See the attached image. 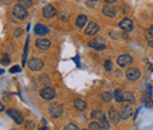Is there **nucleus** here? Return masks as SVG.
Wrapping results in <instances>:
<instances>
[{"label": "nucleus", "instance_id": "4c0bfd02", "mask_svg": "<svg viewBox=\"0 0 153 130\" xmlns=\"http://www.w3.org/2000/svg\"><path fill=\"white\" fill-rule=\"evenodd\" d=\"M92 1H98V0H92Z\"/></svg>", "mask_w": 153, "mask_h": 130}, {"label": "nucleus", "instance_id": "423d86ee", "mask_svg": "<svg viewBox=\"0 0 153 130\" xmlns=\"http://www.w3.org/2000/svg\"><path fill=\"white\" fill-rule=\"evenodd\" d=\"M132 63H133V58L130 55H121V56H119L117 58V64L120 68H126Z\"/></svg>", "mask_w": 153, "mask_h": 130}, {"label": "nucleus", "instance_id": "412c9836", "mask_svg": "<svg viewBox=\"0 0 153 130\" xmlns=\"http://www.w3.org/2000/svg\"><path fill=\"white\" fill-rule=\"evenodd\" d=\"M91 116H92V118H93V119L100 121V119L105 116V113L101 111V110H94V111L92 112V115H91Z\"/></svg>", "mask_w": 153, "mask_h": 130}, {"label": "nucleus", "instance_id": "c85d7f7f", "mask_svg": "<svg viewBox=\"0 0 153 130\" xmlns=\"http://www.w3.org/2000/svg\"><path fill=\"white\" fill-rule=\"evenodd\" d=\"M104 66H105V70H106V71H111V70H112V63H111V60H110V59L105 60Z\"/></svg>", "mask_w": 153, "mask_h": 130}, {"label": "nucleus", "instance_id": "9b49d317", "mask_svg": "<svg viewBox=\"0 0 153 130\" xmlns=\"http://www.w3.org/2000/svg\"><path fill=\"white\" fill-rule=\"evenodd\" d=\"M119 113H120V117L123 118V119H128L131 116H132V113H133V110H132V108L130 107V105H123L120 109H119Z\"/></svg>", "mask_w": 153, "mask_h": 130}, {"label": "nucleus", "instance_id": "72a5a7b5", "mask_svg": "<svg viewBox=\"0 0 153 130\" xmlns=\"http://www.w3.org/2000/svg\"><path fill=\"white\" fill-rule=\"evenodd\" d=\"M105 1H106L107 4H112V2H115L117 0H105Z\"/></svg>", "mask_w": 153, "mask_h": 130}, {"label": "nucleus", "instance_id": "a211bd4d", "mask_svg": "<svg viewBox=\"0 0 153 130\" xmlns=\"http://www.w3.org/2000/svg\"><path fill=\"white\" fill-rule=\"evenodd\" d=\"M86 23H87V16H85V14H79V16L76 17V27L81 29L82 26L86 25Z\"/></svg>", "mask_w": 153, "mask_h": 130}, {"label": "nucleus", "instance_id": "cd10ccee", "mask_svg": "<svg viewBox=\"0 0 153 130\" xmlns=\"http://www.w3.org/2000/svg\"><path fill=\"white\" fill-rule=\"evenodd\" d=\"M1 64H2V65H7V64H10V56H8L7 53H5V55L2 56Z\"/></svg>", "mask_w": 153, "mask_h": 130}, {"label": "nucleus", "instance_id": "58836bf2", "mask_svg": "<svg viewBox=\"0 0 153 130\" xmlns=\"http://www.w3.org/2000/svg\"><path fill=\"white\" fill-rule=\"evenodd\" d=\"M82 130H90V129H82Z\"/></svg>", "mask_w": 153, "mask_h": 130}, {"label": "nucleus", "instance_id": "f257e3e1", "mask_svg": "<svg viewBox=\"0 0 153 130\" xmlns=\"http://www.w3.org/2000/svg\"><path fill=\"white\" fill-rule=\"evenodd\" d=\"M12 13H13V16L16 17L17 19H19V20H24V19H26L28 17V12H27V10L25 8V7H22L21 5H14V7L12 8Z\"/></svg>", "mask_w": 153, "mask_h": 130}, {"label": "nucleus", "instance_id": "2f4dec72", "mask_svg": "<svg viewBox=\"0 0 153 130\" xmlns=\"http://www.w3.org/2000/svg\"><path fill=\"white\" fill-rule=\"evenodd\" d=\"M26 129L27 130H33L34 129V122L33 121H28L26 124Z\"/></svg>", "mask_w": 153, "mask_h": 130}, {"label": "nucleus", "instance_id": "2eb2a0df", "mask_svg": "<svg viewBox=\"0 0 153 130\" xmlns=\"http://www.w3.org/2000/svg\"><path fill=\"white\" fill-rule=\"evenodd\" d=\"M102 13L106 16V17H110V18H113L117 14V8L113 6H110V5H106L102 7Z\"/></svg>", "mask_w": 153, "mask_h": 130}, {"label": "nucleus", "instance_id": "f704fd0d", "mask_svg": "<svg viewBox=\"0 0 153 130\" xmlns=\"http://www.w3.org/2000/svg\"><path fill=\"white\" fill-rule=\"evenodd\" d=\"M149 46H150V47H153V39L149 41Z\"/></svg>", "mask_w": 153, "mask_h": 130}, {"label": "nucleus", "instance_id": "bb28decb", "mask_svg": "<svg viewBox=\"0 0 153 130\" xmlns=\"http://www.w3.org/2000/svg\"><path fill=\"white\" fill-rule=\"evenodd\" d=\"M145 36H146V38H147V39L152 40V39H153V25H152V26H150V27L146 30Z\"/></svg>", "mask_w": 153, "mask_h": 130}, {"label": "nucleus", "instance_id": "9d476101", "mask_svg": "<svg viewBox=\"0 0 153 130\" xmlns=\"http://www.w3.org/2000/svg\"><path fill=\"white\" fill-rule=\"evenodd\" d=\"M119 27L125 32H131L133 30V21L130 18H124L119 23Z\"/></svg>", "mask_w": 153, "mask_h": 130}, {"label": "nucleus", "instance_id": "dca6fc26", "mask_svg": "<svg viewBox=\"0 0 153 130\" xmlns=\"http://www.w3.org/2000/svg\"><path fill=\"white\" fill-rule=\"evenodd\" d=\"M34 33L37 36H45L46 33H48V29L44 24H37L34 26Z\"/></svg>", "mask_w": 153, "mask_h": 130}, {"label": "nucleus", "instance_id": "f3484780", "mask_svg": "<svg viewBox=\"0 0 153 130\" xmlns=\"http://www.w3.org/2000/svg\"><path fill=\"white\" fill-rule=\"evenodd\" d=\"M73 104H74V108H76L78 111H84V110L86 109V102H84V101L80 99V98L74 99Z\"/></svg>", "mask_w": 153, "mask_h": 130}, {"label": "nucleus", "instance_id": "e433bc0d", "mask_svg": "<svg viewBox=\"0 0 153 130\" xmlns=\"http://www.w3.org/2000/svg\"><path fill=\"white\" fill-rule=\"evenodd\" d=\"M39 130H48V128H47V127H41Z\"/></svg>", "mask_w": 153, "mask_h": 130}, {"label": "nucleus", "instance_id": "6ab92c4d", "mask_svg": "<svg viewBox=\"0 0 153 130\" xmlns=\"http://www.w3.org/2000/svg\"><path fill=\"white\" fill-rule=\"evenodd\" d=\"M124 102L133 104V103H135V98H134V96L132 93L127 91V92H124Z\"/></svg>", "mask_w": 153, "mask_h": 130}, {"label": "nucleus", "instance_id": "39448f33", "mask_svg": "<svg viewBox=\"0 0 153 130\" xmlns=\"http://www.w3.org/2000/svg\"><path fill=\"white\" fill-rule=\"evenodd\" d=\"M56 95H57L56 89H53L51 86H46V88H44V89L40 90V97L44 98V99H46V101L53 99L56 97Z\"/></svg>", "mask_w": 153, "mask_h": 130}, {"label": "nucleus", "instance_id": "a878e982", "mask_svg": "<svg viewBox=\"0 0 153 130\" xmlns=\"http://www.w3.org/2000/svg\"><path fill=\"white\" fill-rule=\"evenodd\" d=\"M101 98H102L104 102H110L111 98H112V95L108 92V91H105V92L101 93Z\"/></svg>", "mask_w": 153, "mask_h": 130}, {"label": "nucleus", "instance_id": "ddd939ff", "mask_svg": "<svg viewBox=\"0 0 153 130\" xmlns=\"http://www.w3.org/2000/svg\"><path fill=\"white\" fill-rule=\"evenodd\" d=\"M98 31H99V25L94 21H91L88 24V26L85 29V35L86 36H94V35H97Z\"/></svg>", "mask_w": 153, "mask_h": 130}, {"label": "nucleus", "instance_id": "1a4fd4ad", "mask_svg": "<svg viewBox=\"0 0 153 130\" xmlns=\"http://www.w3.org/2000/svg\"><path fill=\"white\" fill-rule=\"evenodd\" d=\"M42 14H44V17H45L46 19H51L57 14V10H56V7H54L53 5L48 4V5H46V6L44 7V10H42Z\"/></svg>", "mask_w": 153, "mask_h": 130}, {"label": "nucleus", "instance_id": "4be33fe9", "mask_svg": "<svg viewBox=\"0 0 153 130\" xmlns=\"http://www.w3.org/2000/svg\"><path fill=\"white\" fill-rule=\"evenodd\" d=\"M28 43H30V37L26 38V44H25V51L22 55V65L26 64V59H27V51H28Z\"/></svg>", "mask_w": 153, "mask_h": 130}, {"label": "nucleus", "instance_id": "0eeeda50", "mask_svg": "<svg viewBox=\"0 0 153 130\" xmlns=\"http://www.w3.org/2000/svg\"><path fill=\"white\" fill-rule=\"evenodd\" d=\"M7 115L17 123V124H22L24 123V115L18 110H13V109H10L7 110Z\"/></svg>", "mask_w": 153, "mask_h": 130}, {"label": "nucleus", "instance_id": "f8f14e48", "mask_svg": "<svg viewBox=\"0 0 153 130\" xmlns=\"http://www.w3.org/2000/svg\"><path fill=\"white\" fill-rule=\"evenodd\" d=\"M36 46L39 50H48L51 47V41L45 38H39L36 40Z\"/></svg>", "mask_w": 153, "mask_h": 130}, {"label": "nucleus", "instance_id": "7ed1b4c3", "mask_svg": "<svg viewBox=\"0 0 153 130\" xmlns=\"http://www.w3.org/2000/svg\"><path fill=\"white\" fill-rule=\"evenodd\" d=\"M88 46L94 50H104L106 49V41L102 37H97L88 41Z\"/></svg>", "mask_w": 153, "mask_h": 130}, {"label": "nucleus", "instance_id": "c9c22d12", "mask_svg": "<svg viewBox=\"0 0 153 130\" xmlns=\"http://www.w3.org/2000/svg\"><path fill=\"white\" fill-rule=\"evenodd\" d=\"M0 110H1V111H5V107H4L2 103H1V105H0Z\"/></svg>", "mask_w": 153, "mask_h": 130}, {"label": "nucleus", "instance_id": "b1692460", "mask_svg": "<svg viewBox=\"0 0 153 130\" xmlns=\"http://www.w3.org/2000/svg\"><path fill=\"white\" fill-rule=\"evenodd\" d=\"M18 2H19V5H21L22 7H25L26 10L32 7V5H33L32 0H18Z\"/></svg>", "mask_w": 153, "mask_h": 130}, {"label": "nucleus", "instance_id": "aec40b11", "mask_svg": "<svg viewBox=\"0 0 153 130\" xmlns=\"http://www.w3.org/2000/svg\"><path fill=\"white\" fill-rule=\"evenodd\" d=\"M114 99L115 102H118V103H121V102H124V92L120 90V89H117L114 91Z\"/></svg>", "mask_w": 153, "mask_h": 130}, {"label": "nucleus", "instance_id": "473e14b6", "mask_svg": "<svg viewBox=\"0 0 153 130\" xmlns=\"http://www.w3.org/2000/svg\"><path fill=\"white\" fill-rule=\"evenodd\" d=\"M20 66H17V65H14L13 68H11V70H10V72L11 74H16V72H20Z\"/></svg>", "mask_w": 153, "mask_h": 130}, {"label": "nucleus", "instance_id": "f03ea898", "mask_svg": "<svg viewBox=\"0 0 153 130\" xmlns=\"http://www.w3.org/2000/svg\"><path fill=\"white\" fill-rule=\"evenodd\" d=\"M48 111H50V115H51L52 117L58 118V117H60V116L64 113V108H62V105H61L60 103L53 102L52 104H50Z\"/></svg>", "mask_w": 153, "mask_h": 130}, {"label": "nucleus", "instance_id": "5701e85b", "mask_svg": "<svg viewBox=\"0 0 153 130\" xmlns=\"http://www.w3.org/2000/svg\"><path fill=\"white\" fill-rule=\"evenodd\" d=\"M99 123H100V125L104 128V130H108L110 129V123H108V121H107V118H106V116H104L100 121H99Z\"/></svg>", "mask_w": 153, "mask_h": 130}, {"label": "nucleus", "instance_id": "393cba45", "mask_svg": "<svg viewBox=\"0 0 153 130\" xmlns=\"http://www.w3.org/2000/svg\"><path fill=\"white\" fill-rule=\"evenodd\" d=\"M90 130H104L99 122H91L90 123Z\"/></svg>", "mask_w": 153, "mask_h": 130}, {"label": "nucleus", "instance_id": "20e7f679", "mask_svg": "<svg viewBox=\"0 0 153 130\" xmlns=\"http://www.w3.org/2000/svg\"><path fill=\"white\" fill-rule=\"evenodd\" d=\"M27 65L31 71H40L44 68V62L40 58H31L27 62Z\"/></svg>", "mask_w": 153, "mask_h": 130}, {"label": "nucleus", "instance_id": "7c9ffc66", "mask_svg": "<svg viewBox=\"0 0 153 130\" xmlns=\"http://www.w3.org/2000/svg\"><path fill=\"white\" fill-rule=\"evenodd\" d=\"M143 101V103H144V105H146V107H151V105H153V102L151 101V99H149V98H143L141 99Z\"/></svg>", "mask_w": 153, "mask_h": 130}, {"label": "nucleus", "instance_id": "4468645a", "mask_svg": "<svg viewBox=\"0 0 153 130\" xmlns=\"http://www.w3.org/2000/svg\"><path fill=\"white\" fill-rule=\"evenodd\" d=\"M108 118H110V121L113 123V124H118L119 122H120V113L119 111H117L115 109L113 108H111L110 110H108Z\"/></svg>", "mask_w": 153, "mask_h": 130}, {"label": "nucleus", "instance_id": "c756f323", "mask_svg": "<svg viewBox=\"0 0 153 130\" xmlns=\"http://www.w3.org/2000/svg\"><path fill=\"white\" fill-rule=\"evenodd\" d=\"M64 130H79V128L76 127V124H73V123H70V124H67V125L64 128Z\"/></svg>", "mask_w": 153, "mask_h": 130}, {"label": "nucleus", "instance_id": "6e6552de", "mask_svg": "<svg viewBox=\"0 0 153 130\" xmlns=\"http://www.w3.org/2000/svg\"><path fill=\"white\" fill-rule=\"evenodd\" d=\"M140 70L139 69H137V68H130V69H127L126 70V72H125V76H126V78L127 79H130V80H137V79H139L140 78Z\"/></svg>", "mask_w": 153, "mask_h": 130}]
</instances>
